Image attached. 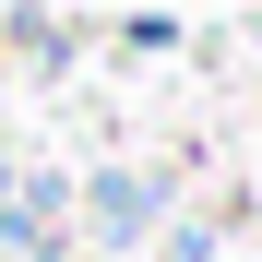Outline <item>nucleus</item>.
<instances>
[{
	"label": "nucleus",
	"instance_id": "1",
	"mask_svg": "<svg viewBox=\"0 0 262 262\" xmlns=\"http://www.w3.org/2000/svg\"><path fill=\"white\" fill-rule=\"evenodd\" d=\"M83 214H96V238H107V250H131V238L167 214V179H131V167H107V179L83 191Z\"/></svg>",
	"mask_w": 262,
	"mask_h": 262
}]
</instances>
